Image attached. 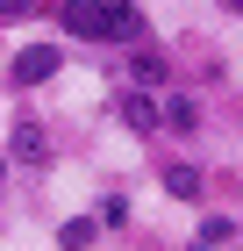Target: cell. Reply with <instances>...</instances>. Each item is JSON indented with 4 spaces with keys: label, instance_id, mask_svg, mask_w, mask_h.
I'll return each instance as SVG.
<instances>
[{
    "label": "cell",
    "instance_id": "cell-13",
    "mask_svg": "<svg viewBox=\"0 0 243 251\" xmlns=\"http://www.w3.org/2000/svg\"><path fill=\"white\" fill-rule=\"evenodd\" d=\"M222 7H229V15H243V0H222Z\"/></svg>",
    "mask_w": 243,
    "mask_h": 251
},
{
    "label": "cell",
    "instance_id": "cell-9",
    "mask_svg": "<svg viewBox=\"0 0 243 251\" xmlns=\"http://www.w3.org/2000/svg\"><path fill=\"white\" fill-rule=\"evenodd\" d=\"M122 223H129V194H108L100 201V230H122Z\"/></svg>",
    "mask_w": 243,
    "mask_h": 251
},
{
    "label": "cell",
    "instance_id": "cell-7",
    "mask_svg": "<svg viewBox=\"0 0 243 251\" xmlns=\"http://www.w3.org/2000/svg\"><path fill=\"white\" fill-rule=\"evenodd\" d=\"M157 179H165V194H179V201H193V194H200V165H179V158H172Z\"/></svg>",
    "mask_w": 243,
    "mask_h": 251
},
{
    "label": "cell",
    "instance_id": "cell-6",
    "mask_svg": "<svg viewBox=\"0 0 243 251\" xmlns=\"http://www.w3.org/2000/svg\"><path fill=\"white\" fill-rule=\"evenodd\" d=\"M129 72H136V86H172V65L157 58V50H136V58H129Z\"/></svg>",
    "mask_w": 243,
    "mask_h": 251
},
{
    "label": "cell",
    "instance_id": "cell-5",
    "mask_svg": "<svg viewBox=\"0 0 243 251\" xmlns=\"http://www.w3.org/2000/svg\"><path fill=\"white\" fill-rule=\"evenodd\" d=\"M122 122H129V129H157V100H150V86H129V94H122Z\"/></svg>",
    "mask_w": 243,
    "mask_h": 251
},
{
    "label": "cell",
    "instance_id": "cell-10",
    "mask_svg": "<svg viewBox=\"0 0 243 251\" xmlns=\"http://www.w3.org/2000/svg\"><path fill=\"white\" fill-rule=\"evenodd\" d=\"M193 237H200V244H229V237H236V223H229V215H207Z\"/></svg>",
    "mask_w": 243,
    "mask_h": 251
},
{
    "label": "cell",
    "instance_id": "cell-4",
    "mask_svg": "<svg viewBox=\"0 0 243 251\" xmlns=\"http://www.w3.org/2000/svg\"><path fill=\"white\" fill-rule=\"evenodd\" d=\"M157 122H172V129H179V136H186V129H200V100L172 86V94H165V108H157Z\"/></svg>",
    "mask_w": 243,
    "mask_h": 251
},
{
    "label": "cell",
    "instance_id": "cell-11",
    "mask_svg": "<svg viewBox=\"0 0 243 251\" xmlns=\"http://www.w3.org/2000/svg\"><path fill=\"white\" fill-rule=\"evenodd\" d=\"M36 15V0H0V22H29Z\"/></svg>",
    "mask_w": 243,
    "mask_h": 251
},
{
    "label": "cell",
    "instance_id": "cell-8",
    "mask_svg": "<svg viewBox=\"0 0 243 251\" xmlns=\"http://www.w3.org/2000/svg\"><path fill=\"white\" fill-rule=\"evenodd\" d=\"M93 237H100V215H72V223H65V230H57V244H93Z\"/></svg>",
    "mask_w": 243,
    "mask_h": 251
},
{
    "label": "cell",
    "instance_id": "cell-1",
    "mask_svg": "<svg viewBox=\"0 0 243 251\" xmlns=\"http://www.w3.org/2000/svg\"><path fill=\"white\" fill-rule=\"evenodd\" d=\"M57 29L79 43H143V7L136 0H65Z\"/></svg>",
    "mask_w": 243,
    "mask_h": 251
},
{
    "label": "cell",
    "instance_id": "cell-2",
    "mask_svg": "<svg viewBox=\"0 0 243 251\" xmlns=\"http://www.w3.org/2000/svg\"><path fill=\"white\" fill-rule=\"evenodd\" d=\"M57 50L50 43H29V50H15V65H7V79H15V86H43V79H57Z\"/></svg>",
    "mask_w": 243,
    "mask_h": 251
},
{
    "label": "cell",
    "instance_id": "cell-3",
    "mask_svg": "<svg viewBox=\"0 0 243 251\" xmlns=\"http://www.w3.org/2000/svg\"><path fill=\"white\" fill-rule=\"evenodd\" d=\"M7 158H22V165H43V158H50V136H43V122H15V129H7Z\"/></svg>",
    "mask_w": 243,
    "mask_h": 251
},
{
    "label": "cell",
    "instance_id": "cell-12",
    "mask_svg": "<svg viewBox=\"0 0 243 251\" xmlns=\"http://www.w3.org/2000/svg\"><path fill=\"white\" fill-rule=\"evenodd\" d=\"M0 187H7V151H0Z\"/></svg>",
    "mask_w": 243,
    "mask_h": 251
}]
</instances>
